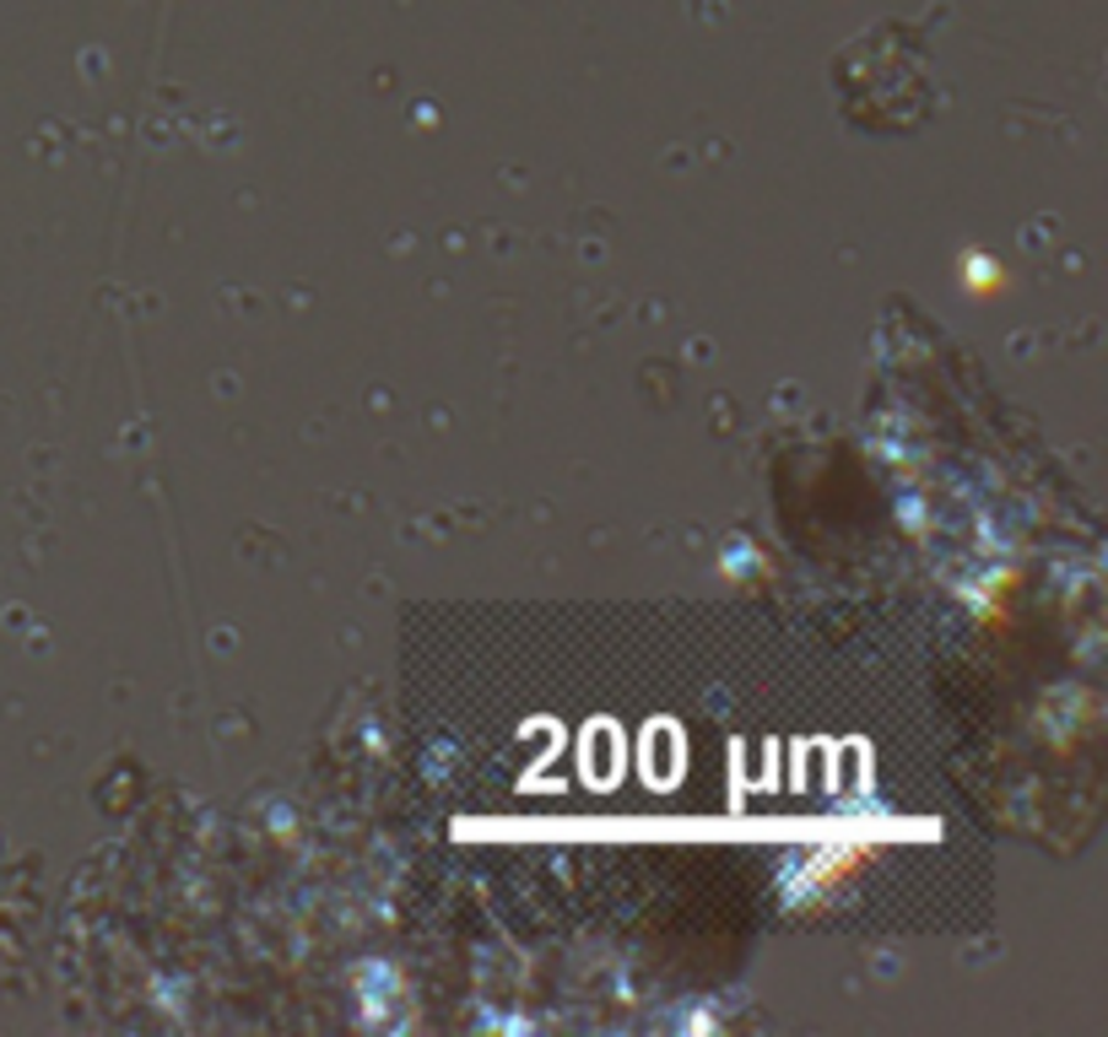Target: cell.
Instances as JSON below:
<instances>
[{
    "mask_svg": "<svg viewBox=\"0 0 1108 1037\" xmlns=\"http://www.w3.org/2000/svg\"><path fill=\"white\" fill-rule=\"evenodd\" d=\"M963 287H968L974 298H1000V292H1006V276H1000V265L989 255H968L963 259Z\"/></svg>",
    "mask_w": 1108,
    "mask_h": 1037,
    "instance_id": "cell-1",
    "label": "cell"
}]
</instances>
